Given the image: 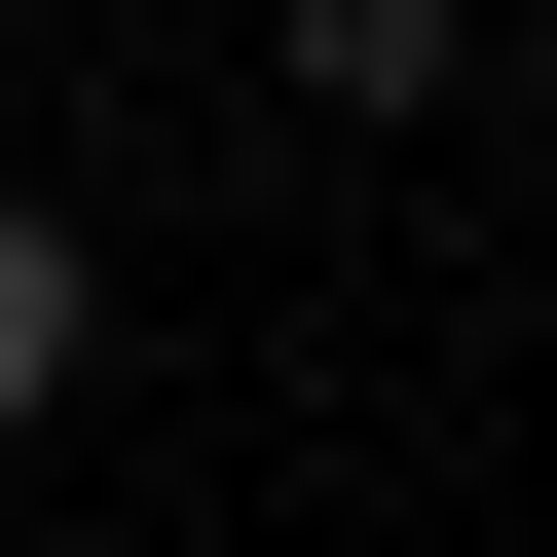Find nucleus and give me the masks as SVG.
Here are the masks:
<instances>
[{"label":"nucleus","mask_w":557,"mask_h":557,"mask_svg":"<svg viewBox=\"0 0 557 557\" xmlns=\"http://www.w3.org/2000/svg\"><path fill=\"white\" fill-rule=\"evenodd\" d=\"M38 409H75V223L0 186V446H38Z\"/></svg>","instance_id":"obj_1"},{"label":"nucleus","mask_w":557,"mask_h":557,"mask_svg":"<svg viewBox=\"0 0 557 557\" xmlns=\"http://www.w3.org/2000/svg\"><path fill=\"white\" fill-rule=\"evenodd\" d=\"M520 112H557V75H520Z\"/></svg>","instance_id":"obj_2"}]
</instances>
